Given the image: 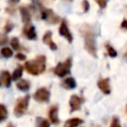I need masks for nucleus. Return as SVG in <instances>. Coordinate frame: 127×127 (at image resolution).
Here are the masks:
<instances>
[{
	"instance_id": "4468645a",
	"label": "nucleus",
	"mask_w": 127,
	"mask_h": 127,
	"mask_svg": "<svg viewBox=\"0 0 127 127\" xmlns=\"http://www.w3.org/2000/svg\"><path fill=\"white\" fill-rule=\"evenodd\" d=\"M20 14H21V18H22V21L24 24H29L30 21H31V14H30V11L28 10V8L26 7H20Z\"/></svg>"
},
{
	"instance_id": "c85d7f7f",
	"label": "nucleus",
	"mask_w": 127,
	"mask_h": 127,
	"mask_svg": "<svg viewBox=\"0 0 127 127\" xmlns=\"http://www.w3.org/2000/svg\"><path fill=\"white\" fill-rule=\"evenodd\" d=\"M121 28L127 30V20H126V19H124V20L122 21V23H121Z\"/></svg>"
},
{
	"instance_id": "6ab92c4d",
	"label": "nucleus",
	"mask_w": 127,
	"mask_h": 127,
	"mask_svg": "<svg viewBox=\"0 0 127 127\" xmlns=\"http://www.w3.org/2000/svg\"><path fill=\"white\" fill-rule=\"evenodd\" d=\"M22 74H23V67L22 66H19V67H17L15 70H14V72H13V74H12V79L13 80H18L21 76H22Z\"/></svg>"
},
{
	"instance_id": "7ed1b4c3",
	"label": "nucleus",
	"mask_w": 127,
	"mask_h": 127,
	"mask_svg": "<svg viewBox=\"0 0 127 127\" xmlns=\"http://www.w3.org/2000/svg\"><path fill=\"white\" fill-rule=\"evenodd\" d=\"M29 100H30V95H25L24 97H21L16 100V105L14 108V115L17 117H21L24 115L27 111L28 105H29Z\"/></svg>"
},
{
	"instance_id": "7c9ffc66",
	"label": "nucleus",
	"mask_w": 127,
	"mask_h": 127,
	"mask_svg": "<svg viewBox=\"0 0 127 127\" xmlns=\"http://www.w3.org/2000/svg\"><path fill=\"white\" fill-rule=\"evenodd\" d=\"M19 1H20V0H9V3H10L11 5H14V4H17Z\"/></svg>"
},
{
	"instance_id": "b1692460",
	"label": "nucleus",
	"mask_w": 127,
	"mask_h": 127,
	"mask_svg": "<svg viewBox=\"0 0 127 127\" xmlns=\"http://www.w3.org/2000/svg\"><path fill=\"white\" fill-rule=\"evenodd\" d=\"M13 28H14V24L11 21H7L6 24H5V26H4V33L7 34V33L11 32Z\"/></svg>"
},
{
	"instance_id": "dca6fc26",
	"label": "nucleus",
	"mask_w": 127,
	"mask_h": 127,
	"mask_svg": "<svg viewBox=\"0 0 127 127\" xmlns=\"http://www.w3.org/2000/svg\"><path fill=\"white\" fill-rule=\"evenodd\" d=\"M62 84H63V86H64L67 89H73L76 86V82H75V79L73 77H67V78H65L63 81Z\"/></svg>"
},
{
	"instance_id": "9b49d317",
	"label": "nucleus",
	"mask_w": 127,
	"mask_h": 127,
	"mask_svg": "<svg viewBox=\"0 0 127 127\" xmlns=\"http://www.w3.org/2000/svg\"><path fill=\"white\" fill-rule=\"evenodd\" d=\"M58 112H59V106L58 105L52 106L49 110V118L53 124H59V122H60Z\"/></svg>"
},
{
	"instance_id": "aec40b11",
	"label": "nucleus",
	"mask_w": 127,
	"mask_h": 127,
	"mask_svg": "<svg viewBox=\"0 0 127 127\" xmlns=\"http://www.w3.org/2000/svg\"><path fill=\"white\" fill-rule=\"evenodd\" d=\"M1 55H2V57L8 59V58L12 57L13 52H12V50H11L10 48H8V47H3V48L1 49Z\"/></svg>"
},
{
	"instance_id": "5701e85b",
	"label": "nucleus",
	"mask_w": 127,
	"mask_h": 127,
	"mask_svg": "<svg viewBox=\"0 0 127 127\" xmlns=\"http://www.w3.org/2000/svg\"><path fill=\"white\" fill-rule=\"evenodd\" d=\"M10 43H11V46H12L13 49H15V50H19L20 49V43H19V39L18 38H16V37L12 38Z\"/></svg>"
},
{
	"instance_id": "f8f14e48",
	"label": "nucleus",
	"mask_w": 127,
	"mask_h": 127,
	"mask_svg": "<svg viewBox=\"0 0 127 127\" xmlns=\"http://www.w3.org/2000/svg\"><path fill=\"white\" fill-rule=\"evenodd\" d=\"M97 86L99 87V89L105 93V94H109L110 93V85H109V77L106 78H102L97 82Z\"/></svg>"
},
{
	"instance_id": "412c9836",
	"label": "nucleus",
	"mask_w": 127,
	"mask_h": 127,
	"mask_svg": "<svg viewBox=\"0 0 127 127\" xmlns=\"http://www.w3.org/2000/svg\"><path fill=\"white\" fill-rule=\"evenodd\" d=\"M105 48H106L107 53H108V56H109L110 58H115V57L117 56V52L114 50V48H113V47H111L110 45L106 44V45H105Z\"/></svg>"
},
{
	"instance_id": "f03ea898",
	"label": "nucleus",
	"mask_w": 127,
	"mask_h": 127,
	"mask_svg": "<svg viewBox=\"0 0 127 127\" xmlns=\"http://www.w3.org/2000/svg\"><path fill=\"white\" fill-rule=\"evenodd\" d=\"M24 67L28 71V73L38 75L42 73L46 68V57L44 55H40L32 61L26 62Z\"/></svg>"
},
{
	"instance_id": "20e7f679",
	"label": "nucleus",
	"mask_w": 127,
	"mask_h": 127,
	"mask_svg": "<svg viewBox=\"0 0 127 127\" xmlns=\"http://www.w3.org/2000/svg\"><path fill=\"white\" fill-rule=\"evenodd\" d=\"M70 67H71V58H67L64 63H59L58 65L55 67L54 71L58 76L64 77V75L69 73Z\"/></svg>"
},
{
	"instance_id": "39448f33",
	"label": "nucleus",
	"mask_w": 127,
	"mask_h": 127,
	"mask_svg": "<svg viewBox=\"0 0 127 127\" xmlns=\"http://www.w3.org/2000/svg\"><path fill=\"white\" fill-rule=\"evenodd\" d=\"M40 16L43 20L49 22L50 24H56L60 21V17L58 15H56L53 10L51 9H47L44 7H40Z\"/></svg>"
},
{
	"instance_id": "a878e982",
	"label": "nucleus",
	"mask_w": 127,
	"mask_h": 127,
	"mask_svg": "<svg viewBox=\"0 0 127 127\" xmlns=\"http://www.w3.org/2000/svg\"><path fill=\"white\" fill-rule=\"evenodd\" d=\"M110 127H121L120 126V123H119V120H118L117 117H113L112 122L110 124Z\"/></svg>"
},
{
	"instance_id": "a211bd4d",
	"label": "nucleus",
	"mask_w": 127,
	"mask_h": 127,
	"mask_svg": "<svg viewBox=\"0 0 127 127\" xmlns=\"http://www.w3.org/2000/svg\"><path fill=\"white\" fill-rule=\"evenodd\" d=\"M36 124H37V127H50L49 121L43 117H37L36 118Z\"/></svg>"
},
{
	"instance_id": "f704fd0d",
	"label": "nucleus",
	"mask_w": 127,
	"mask_h": 127,
	"mask_svg": "<svg viewBox=\"0 0 127 127\" xmlns=\"http://www.w3.org/2000/svg\"><path fill=\"white\" fill-rule=\"evenodd\" d=\"M66 1H72V0H66Z\"/></svg>"
},
{
	"instance_id": "2eb2a0df",
	"label": "nucleus",
	"mask_w": 127,
	"mask_h": 127,
	"mask_svg": "<svg viewBox=\"0 0 127 127\" xmlns=\"http://www.w3.org/2000/svg\"><path fill=\"white\" fill-rule=\"evenodd\" d=\"M31 87V83L27 79H21L17 82V88L21 91H28Z\"/></svg>"
},
{
	"instance_id": "f3484780",
	"label": "nucleus",
	"mask_w": 127,
	"mask_h": 127,
	"mask_svg": "<svg viewBox=\"0 0 127 127\" xmlns=\"http://www.w3.org/2000/svg\"><path fill=\"white\" fill-rule=\"evenodd\" d=\"M83 121L77 117H74V118H71V119H68L65 123H64V127H76L78 126L79 124H81Z\"/></svg>"
},
{
	"instance_id": "393cba45",
	"label": "nucleus",
	"mask_w": 127,
	"mask_h": 127,
	"mask_svg": "<svg viewBox=\"0 0 127 127\" xmlns=\"http://www.w3.org/2000/svg\"><path fill=\"white\" fill-rule=\"evenodd\" d=\"M94 1L98 4L100 9H104L106 7V5H107V2H108V0H94Z\"/></svg>"
},
{
	"instance_id": "72a5a7b5",
	"label": "nucleus",
	"mask_w": 127,
	"mask_h": 127,
	"mask_svg": "<svg viewBox=\"0 0 127 127\" xmlns=\"http://www.w3.org/2000/svg\"><path fill=\"white\" fill-rule=\"evenodd\" d=\"M126 111H127V105H126Z\"/></svg>"
},
{
	"instance_id": "c9c22d12",
	"label": "nucleus",
	"mask_w": 127,
	"mask_h": 127,
	"mask_svg": "<svg viewBox=\"0 0 127 127\" xmlns=\"http://www.w3.org/2000/svg\"><path fill=\"white\" fill-rule=\"evenodd\" d=\"M96 127H99V126H96Z\"/></svg>"
},
{
	"instance_id": "f257e3e1",
	"label": "nucleus",
	"mask_w": 127,
	"mask_h": 127,
	"mask_svg": "<svg viewBox=\"0 0 127 127\" xmlns=\"http://www.w3.org/2000/svg\"><path fill=\"white\" fill-rule=\"evenodd\" d=\"M80 33L84 41V49L87 51V53L90 56H92L93 58H97L96 41H95V36L91 27L87 24L82 25V27L80 28Z\"/></svg>"
},
{
	"instance_id": "bb28decb",
	"label": "nucleus",
	"mask_w": 127,
	"mask_h": 127,
	"mask_svg": "<svg viewBox=\"0 0 127 127\" xmlns=\"http://www.w3.org/2000/svg\"><path fill=\"white\" fill-rule=\"evenodd\" d=\"M82 9L83 12H87L89 10V2L87 0H82Z\"/></svg>"
},
{
	"instance_id": "6e6552de",
	"label": "nucleus",
	"mask_w": 127,
	"mask_h": 127,
	"mask_svg": "<svg viewBox=\"0 0 127 127\" xmlns=\"http://www.w3.org/2000/svg\"><path fill=\"white\" fill-rule=\"evenodd\" d=\"M83 102V98L77 96L76 94H72L69 98V105H70V112L76 111L80 109L81 103Z\"/></svg>"
},
{
	"instance_id": "ddd939ff",
	"label": "nucleus",
	"mask_w": 127,
	"mask_h": 127,
	"mask_svg": "<svg viewBox=\"0 0 127 127\" xmlns=\"http://www.w3.org/2000/svg\"><path fill=\"white\" fill-rule=\"evenodd\" d=\"M11 80L12 76L10 75V73L6 70H2L1 71V76H0V81H1V85L4 87H9L11 85Z\"/></svg>"
},
{
	"instance_id": "1a4fd4ad",
	"label": "nucleus",
	"mask_w": 127,
	"mask_h": 127,
	"mask_svg": "<svg viewBox=\"0 0 127 127\" xmlns=\"http://www.w3.org/2000/svg\"><path fill=\"white\" fill-rule=\"evenodd\" d=\"M23 33L24 35L29 39V40H35L37 38V34H36V30L35 27L33 25L29 24H25V27L23 29Z\"/></svg>"
},
{
	"instance_id": "cd10ccee",
	"label": "nucleus",
	"mask_w": 127,
	"mask_h": 127,
	"mask_svg": "<svg viewBox=\"0 0 127 127\" xmlns=\"http://www.w3.org/2000/svg\"><path fill=\"white\" fill-rule=\"evenodd\" d=\"M16 58H17L18 60H20V61H24V60H26V56H25L24 54H21V53H18V54L16 55Z\"/></svg>"
},
{
	"instance_id": "423d86ee",
	"label": "nucleus",
	"mask_w": 127,
	"mask_h": 127,
	"mask_svg": "<svg viewBox=\"0 0 127 127\" xmlns=\"http://www.w3.org/2000/svg\"><path fill=\"white\" fill-rule=\"evenodd\" d=\"M33 97L38 102H48L50 100V91L45 87H41L35 91Z\"/></svg>"
},
{
	"instance_id": "473e14b6",
	"label": "nucleus",
	"mask_w": 127,
	"mask_h": 127,
	"mask_svg": "<svg viewBox=\"0 0 127 127\" xmlns=\"http://www.w3.org/2000/svg\"><path fill=\"white\" fill-rule=\"evenodd\" d=\"M7 127H14V126H13V124H12V123H9V124L7 125Z\"/></svg>"
},
{
	"instance_id": "c756f323",
	"label": "nucleus",
	"mask_w": 127,
	"mask_h": 127,
	"mask_svg": "<svg viewBox=\"0 0 127 127\" xmlns=\"http://www.w3.org/2000/svg\"><path fill=\"white\" fill-rule=\"evenodd\" d=\"M6 42H7V38H6L5 35H3L2 38H1V42H0V43H1V45H4Z\"/></svg>"
},
{
	"instance_id": "4be33fe9",
	"label": "nucleus",
	"mask_w": 127,
	"mask_h": 127,
	"mask_svg": "<svg viewBox=\"0 0 127 127\" xmlns=\"http://www.w3.org/2000/svg\"><path fill=\"white\" fill-rule=\"evenodd\" d=\"M0 112H1L0 120L1 121H4L7 118V116H8V112H7V109H6V107H5L4 104H1L0 105Z\"/></svg>"
},
{
	"instance_id": "0eeeda50",
	"label": "nucleus",
	"mask_w": 127,
	"mask_h": 127,
	"mask_svg": "<svg viewBox=\"0 0 127 127\" xmlns=\"http://www.w3.org/2000/svg\"><path fill=\"white\" fill-rule=\"evenodd\" d=\"M59 33H60L61 36H63L64 38H65V40L68 43H71L72 42V35L69 32V29L67 27V23H66L65 20H62L61 26L59 28Z\"/></svg>"
},
{
	"instance_id": "2f4dec72",
	"label": "nucleus",
	"mask_w": 127,
	"mask_h": 127,
	"mask_svg": "<svg viewBox=\"0 0 127 127\" xmlns=\"http://www.w3.org/2000/svg\"><path fill=\"white\" fill-rule=\"evenodd\" d=\"M124 60H125V61H127V52L124 54Z\"/></svg>"
},
{
	"instance_id": "9d476101",
	"label": "nucleus",
	"mask_w": 127,
	"mask_h": 127,
	"mask_svg": "<svg viewBox=\"0 0 127 127\" xmlns=\"http://www.w3.org/2000/svg\"><path fill=\"white\" fill-rule=\"evenodd\" d=\"M43 42H44L46 45H48V46L50 47V49L53 50V51H56V50L58 49V46L56 45V43H55V42L53 41V39H52V32H51V31H48V32L45 33V35H44V37H43Z\"/></svg>"
}]
</instances>
